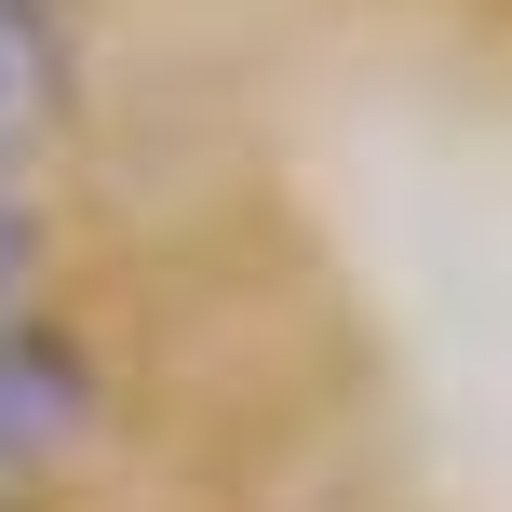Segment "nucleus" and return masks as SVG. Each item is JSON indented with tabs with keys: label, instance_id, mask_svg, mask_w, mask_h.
I'll list each match as a JSON object with an SVG mask.
<instances>
[{
	"label": "nucleus",
	"instance_id": "1",
	"mask_svg": "<svg viewBox=\"0 0 512 512\" xmlns=\"http://www.w3.org/2000/svg\"><path fill=\"white\" fill-rule=\"evenodd\" d=\"M81 405H95V378H81V351L68 337H0V499H14V472L27 459H54V445L81 432Z\"/></svg>",
	"mask_w": 512,
	"mask_h": 512
},
{
	"label": "nucleus",
	"instance_id": "2",
	"mask_svg": "<svg viewBox=\"0 0 512 512\" xmlns=\"http://www.w3.org/2000/svg\"><path fill=\"white\" fill-rule=\"evenodd\" d=\"M54 108H68V27H54V0H0V189L54 135Z\"/></svg>",
	"mask_w": 512,
	"mask_h": 512
},
{
	"label": "nucleus",
	"instance_id": "3",
	"mask_svg": "<svg viewBox=\"0 0 512 512\" xmlns=\"http://www.w3.org/2000/svg\"><path fill=\"white\" fill-rule=\"evenodd\" d=\"M27 270H41V216L0 189V337H14V310H27Z\"/></svg>",
	"mask_w": 512,
	"mask_h": 512
}]
</instances>
